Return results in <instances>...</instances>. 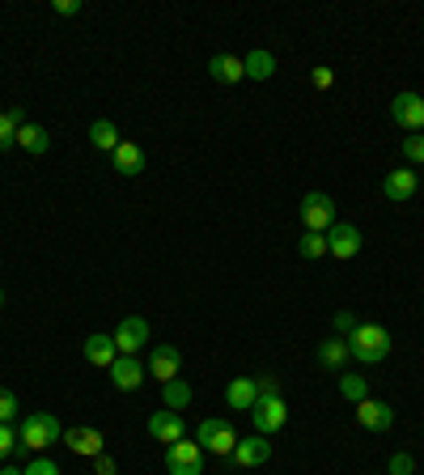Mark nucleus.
I'll return each mask as SVG.
<instances>
[{"label":"nucleus","instance_id":"nucleus-8","mask_svg":"<svg viewBox=\"0 0 424 475\" xmlns=\"http://www.w3.org/2000/svg\"><path fill=\"white\" fill-rule=\"evenodd\" d=\"M361 247H365V238H361L357 226L335 221V226L327 229V255H335V259H352V255H361Z\"/></svg>","mask_w":424,"mask_h":475},{"label":"nucleus","instance_id":"nucleus-28","mask_svg":"<svg viewBox=\"0 0 424 475\" xmlns=\"http://www.w3.org/2000/svg\"><path fill=\"white\" fill-rule=\"evenodd\" d=\"M386 475H416V458L412 455H390V463H386Z\"/></svg>","mask_w":424,"mask_h":475},{"label":"nucleus","instance_id":"nucleus-23","mask_svg":"<svg viewBox=\"0 0 424 475\" xmlns=\"http://www.w3.org/2000/svg\"><path fill=\"white\" fill-rule=\"evenodd\" d=\"M242 68H247L251 81H268V76L276 73V56H271V51H247Z\"/></svg>","mask_w":424,"mask_h":475},{"label":"nucleus","instance_id":"nucleus-31","mask_svg":"<svg viewBox=\"0 0 424 475\" xmlns=\"http://www.w3.org/2000/svg\"><path fill=\"white\" fill-rule=\"evenodd\" d=\"M18 450V429L13 424H0V458H9Z\"/></svg>","mask_w":424,"mask_h":475},{"label":"nucleus","instance_id":"nucleus-30","mask_svg":"<svg viewBox=\"0 0 424 475\" xmlns=\"http://www.w3.org/2000/svg\"><path fill=\"white\" fill-rule=\"evenodd\" d=\"M404 157L407 162H416V166H424V136L420 132H412L404 140Z\"/></svg>","mask_w":424,"mask_h":475},{"label":"nucleus","instance_id":"nucleus-24","mask_svg":"<svg viewBox=\"0 0 424 475\" xmlns=\"http://www.w3.org/2000/svg\"><path fill=\"white\" fill-rule=\"evenodd\" d=\"M90 145L102 153H115L119 149V128L111 123V119H98L94 128H90Z\"/></svg>","mask_w":424,"mask_h":475},{"label":"nucleus","instance_id":"nucleus-34","mask_svg":"<svg viewBox=\"0 0 424 475\" xmlns=\"http://www.w3.org/2000/svg\"><path fill=\"white\" fill-rule=\"evenodd\" d=\"M255 391H259V400H268V395H280V382H276V374H259Z\"/></svg>","mask_w":424,"mask_h":475},{"label":"nucleus","instance_id":"nucleus-1","mask_svg":"<svg viewBox=\"0 0 424 475\" xmlns=\"http://www.w3.org/2000/svg\"><path fill=\"white\" fill-rule=\"evenodd\" d=\"M348 357L361 365H378L390 357V331L378 323H361L352 336H348Z\"/></svg>","mask_w":424,"mask_h":475},{"label":"nucleus","instance_id":"nucleus-20","mask_svg":"<svg viewBox=\"0 0 424 475\" xmlns=\"http://www.w3.org/2000/svg\"><path fill=\"white\" fill-rule=\"evenodd\" d=\"M255 400H259L255 378H233L230 386H225V403H230V408H238V412H251Z\"/></svg>","mask_w":424,"mask_h":475},{"label":"nucleus","instance_id":"nucleus-41","mask_svg":"<svg viewBox=\"0 0 424 475\" xmlns=\"http://www.w3.org/2000/svg\"><path fill=\"white\" fill-rule=\"evenodd\" d=\"M0 305H4V289H0Z\"/></svg>","mask_w":424,"mask_h":475},{"label":"nucleus","instance_id":"nucleus-19","mask_svg":"<svg viewBox=\"0 0 424 475\" xmlns=\"http://www.w3.org/2000/svg\"><path fill=\"white\" fill-rule=\"evenodd\" d=\"M111 157H115V170L128 174V178L145 170V149H140V145H132V140H119V149L111 153Z\"/></svg>","mask_w":424,"mask_h":475},{"label":"nucleus","instance_id":"nucleus-16","mask_svg":"<svg viewBox=\"0 0 424 475\" xmlns=\"http://www.w3.org/2000/svg\"><path fill=\"white\" fill-rule=\"evenodd\" d=\"M119 357V348H115V336H102V331H94L90 340H85V361L98 365V369H111Z\"/></svg>","mask_w":424,"mask_h":475},{"label":"nucleus","instance_id":"nucleus-39","mask_svg":"<svg viewBox=\"0 0 424 475\" xmlns=\"http://www.w3.org/2000/svg\"><path fill=\"white\" fill-rule=\"evenodd\" d=\"M4 115H9V119H13L18 128H21V123H26V111H21V107H13V111H4Z\"/></svg>","mask_w":424,"mask_h":475},{"label":"nucleus","instance_id":"nucleus-29","mask_svg":"<svg viewBox=\"0 0 424 475\" xmlns=\"http://www.w3.org/2000/svg\"><path fill=\"white\" fill-rule=\"evenodd\" d=\"M13 416H18V395L0 386V424H13Z\"/></svg>","mask_w":424,"mask_h":475},{"label":"nucleus","instance_id":"nucleus-9","mask_svg":"<svg viewBox=\"0 0 424 475\" xmlns=\"http://www.w3.org/2000/svg\"><path fill=\"white\" fill-rule=\"evenodd\" d=\"M145 340H149V323H145L140 314H128V319L115 327V348H119V357H136V352L145 348Z\"/></svg>","mask_w":424,"mask_h":475},{"label":"nucleus","instance_id":"nucleus-21","mask_svg":"<svg viewBox=\"0 0 424 475\" xmlns=\"http://www.w3.org/2000/svg\"><path fill=\"white\" fill-rule=\"evenodd\" d=\"M314 357H318V365H323V369H344V365H348V340H323Z\"/></svg>","mask_w":424,"mask_h":475},{"label":"nucleus","instance_id":"nucleus-15","mask_svg":"<svg viewBox=\"0 0 424 475\" xmlns=\"http://www.w3.org/2000/svg\"><path fill=\"white\" fill-rule=\"evenodd\" d=\"M382 195L390 204H407L416 195V170H390L382 178Z\"/></svg>","mask_w":424,"mask_h":475},{"label":"nucleus","instance_id":"nucleus-27","mask_svg":"<svg viewBox=\"0 0 424 475\" xmlns=\"http://www.w3.org/2000/svg\"><path fill=\"white\" fill-rule=\"evenodd\" d=\"M297 250H302V259H323L327 255V234H306L297 242Z\"/></svg>","mask_w":424,"mask_h":475},{"label":"nucleus","instance_id":"nucleus-32","mask_svg":"<svg viewBox=\"0 0 424 475\" xmlns=\"http://www.w3.org/2000/svg\"><path fill=\"white\" fill-rule=\"evenodd\" d=\"M331 323H335V331H340L344 340H348V336H352V331H357V327H361V323H357V314H352V310H340V314H335Z\"/></svg>","mask_w":424,"mask_h":475},{"label":"nucleus","instance_id":"nucleus-25","mask_svg":"<svg viewBox=\"0 0 424 475\" xmlns=\"http://www.w3.org/2000/svg\"><path fill=\"white\" fill-rule=\"evenodd\" d=\"M161 400H166V408H170V412H183V408L192 403V386H187L183 378L161 382Z\"/></svg>","mask_w":424,"mask_h":475},{"label":"nucleus","instance_id":"nucleus-17","mask_svg":"<svg viewBox=\"0 0 424 475\" xmlns=\"http://www.w3.org/2000/svg\"><path fill=\"white\" fill-rule=\"evenodd\" d=\"M145 382V365L136 361V357H115V365H111V386L115 391H136Z\"/></svg>","mask_w":424,"mask_h":475},{"label":"nucleus","instance_id":"nucleus-4","mask_svg":"<svg viewBox=\"0 0 424 475\" xmlns=\"http://www.w3.org/2000/svg\"><path fill=\"white\" fill-rule=\"evenodd\" d=\"M285 420H289V408L280 395H268V400H255L251 408V424L259 438H271V433H280L285 429Z\"/></svg>","mask_w":424,"mask_h":475},{"label":"nucleus","instance_id":"nucleus-12","mask_svg":"<svg viewBox=\"0 0 424 475\" xmlns=\"http://www.w3.org/2000/svg\"><path fill=\"white\" fill-rule=\"evenodd\" d=\"M178 365H183V357H178L174 344H153V348H149V374H153L157 382L178 378Z\"/></svg>","mask_w":424,"mask_h":475},{"label":"nucleus","instance_id":"nucleus-26","mask_svg":"<svg viewBox=\"0 0 424 475\" xmlns=\"http://www.w3.org/2000/svg\"><path fill=\"white\" fill-rule=\"evenodd\" d=\"M340 395H344V400H352V403L369 400V382L361 378V374H340Z\"/></svg>","mask_w":424,"mask_h":475},{"label":"nucleus","instance_id":"nucleus-33","mask_svg":"<svg viewBox=\"0 0 424 475\" xmlns=\"http://www.w3.org/2000/svg\"><path fill=\"white\" fill-rule=\"evenodd\" d=\"M9 145H18V123L9 115H0V149H9Z\"/></svg>","mask_w":424,"mask_h":475},{"label":"nucleus","instance_id":"nucleus-13","mask_svg":"<svg viewBox=\"0 0 424 475\" xmlns=\"http://www.w3.org/2000/svg\"><path fill=\"white\" fill-rule=\"evenodd\" d=\"M357 420L365 424L369 433H386L395 424V408L390 403H378V400H361L357 403Z\"/></svg>","mask_w":424,"mask_h":475},{"label":"nucleus","instance_id":"nucleus-40","mask_svg":"<svg viewBox=\"0 0 424 475\" xmlns=\"http://www.w3.org/2000/svg\"><path fill=\"white\" fill-rule=\"evenodd\" d=\"M0 475H21V471H18V467H13V463H9V467H4V471H0Z\"/></svg>","mask_w":424,"mask_h":475},{"label":"nucleus","instance_id":"nucleus-37","mask_svg":"<svg viewBox=\"0 0 424 475\" xmlns=\"http://www.w3.org/2000/svg\"><path fill=\"white\" fill-rule=\"evenodd\" d=\"M94 471H98V475H119V467H115V458L98 455V458H94Z\"/></svg>","mask_w":424,"mask_h":475},{"label":"nucleus","instance_id":"nucleus-7","mask_svg":"<svg viewBox=\"0 0 424 475\" xmlns=\"http://www.w3.org/2000/svg\"><path fill=\"white\" fill-rule=\"evenodd\" d=\"M390 119L404 132H424V98L420 94H395L390 98Z\"/></svg>","mask_w":424,"mask_h":475},{"label":"nucleus","instance_id":"nucleus-38","mask_svg":"<svg viewBox=\"0 0 424 475\" xmlns=\"http://www.w3.org/2000/svg\"><path fill=\"white\" fill-rule=\"evenodd\" d=\"M331 81H335L331 68H314V85H318V90H331Z\"/></svg>","mask_w":424,"mask_h":475},{"label":"nucleus","instance_id":"nucleus-22","mask_svg":"<svg viewBox=\"0 0 424 475\" xmlns=\"http://www.w3.org/2000/svg\"><path fill=\"white\" fill-rule=\"evenodd\" d=\"M18 145H21L26 153H35V157H39V153L51 149V136L43 132L39 123H21V128H18Z\"/></svg>","mask_w":424,"mask_h":475},{"label":"nucleus","instance_id":"nucleus-36","mask_svg":"<svg viewBox=\"0 0 424 475\" xmlns=\"http://www.w3.org/2000/svg\"><path fill=\"white\" fill-rule=\"evenodd\" d=\"M56 13H59V18H77L81 0H56Z\"/></svg>","mask_w":424,"mask_h":475},{"label":"nucleus","instance_id":"nucleus-35","mask_svg":"<svg viewBox=\"0 0 424 475\" xmlns=\"http://www.w3.org/2000/svg\"><path fill=\"white\" fill-rule=\"evenodd\" d=\"M21 475H59V467H56V463H51L47 455H39V458H35V463H30V467H26Z\"/></svg>","mask_w":424,"mask_h":475},{"label":"nucleus","instance_id":"nucleus-14","mask_svg":"<svg viewBox=\"0 0 424 475\" xmlns=\"http://www.w3.org/2000/svg\"><path fill=\"white\" fill-rule=\"evenodd\" d=\"M233 463H238V467H263V463H268L271 458V441L268 438H259V433H255V438H238V446H233Z\"/></svg>","mask_w":424,"mask_h":475},{"label":"nucleus","instance_id":"nucleus-10","mask_svg":"<svg viewBox=\"0 0 424 475\" xmlns=\"http://www.w3.org/2000/svg\"><path fill=\"white\" fill-rule=\"evenodd\" d=\"M149 438L153 441H166V446H174V441L187 438V424H183V412H170V408H161V412H153L149 416Z\"/></svg>","mask_w":424,"mask_h":475},{"label":"nucleus","instance_id":"nucleus-18","mask_svg":"<svg viewBox=\"0 0 424 475\" xmlns=\"http://www.w3.org/2000/svg\"><path fill=\"white\" fill-rule=\"evenodd\" d=\"M208 73H212V81H221V85H238V81H247L242 59H238V56H225V51L208 59Z\"/></svg>","mask_w":424,"mask_h":475},{"label":"nucleus","instance_id":"nucleus-5","mask_svg":"<svg viewBox=\"0 0 424 475\" xmlns=\"http://www.w3.org/2000/svg\"><path fill=\"white\" fill-rule=\"evenodd\" d=\"M302 226H306V234H327L335 226V200L323 191H310L302 200Z\"/></svg>","mask_w":424,"mask_h":475},{"label":"nucleus","instance_id":"nucleus-6","mask_svg":"<svg viewBox=\"0 0 424 475\" xmlns=\"http://www.w3.org/2000/svg\"><path fill=\"white\" fill-rule=\"evenodd\" d=\"M166 471L170 475H204V450L200 441H174L166 446Z\"/></svg>","mask_w":424,"mask_h":475},{"label":"nucleus","instance_id":"nucleus-2","mask_svg":"<svg viewBox=\"0 0 424 475\" xmlns=\"http://www.w3.org/2000/svg\"><path fill=\"white\" fill-rule=\"evenodd\" d=\"M59 438H64V429H59V420L51 416V412H30L18 429V450H35V455H43V450L56 446Z\"/></svg>","mask_w":424,"mask_h":475},{"label":"nucleus","instance_id":"nucleus-11","mask_svg":"<svg viewBox=\"0 0 424 475\" xmlns=\"http://www.w3.org/2000/svg\"><path fill=\"white\" fill-rule=\"evenodd\" d=\"M59 441H64L73 455H81V458H98L102 455V446H106V438L98 433L94 424H77V429H68Z\"/></svg>","mask_w":424,"mask_h":475},{"label":"nucleus","instance_id":"nucleus-3","mask_svg":"<svg viewBox=\"0 0 424 475\" xmlns=\"http://www.w3.org/2000/svg\"><path fill=\"white\" fill-rule=\"evenodd\" d=\"M195 441H200V450H212V455H233V446H238V433H233L230 420L221 416H208L200 429H195Z\"/></svg>","mask_w":424,"mask_h":475}]
</instances>
